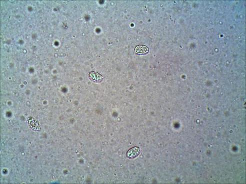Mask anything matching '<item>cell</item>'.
Masks as SVG:
<instances>
[{"label":"cell","instance_id":"obj_2","mask_svg":"<svg viewBox=\"0 0 246 184\" xmlns=\"http://www.w3.org/2000/svg\"><path fill=\"white\" fill-rule=\"evenodd\" d=\"M140 153V150L138 147H133L130 149L127 153V156L129 158L133 159L137 157Z\"/></svg>","mask_w":246,"mask_h":184},{"label":"cell","instance_id":"obj_3","mask_svg":"<svg viewBox=\"0 0 246 184\" xmlns=\"http://www.w3.org/2000/svg\"><path fill=\"white\" fill-rule=\"evenodd\" d=\"M136 53L138 54H146L148 53L149 51V48L146 46H144V45H140V46H138L136 47L135 50Z\"/></svg>","mask_w":246,"mask_h":184},{"label":"cell","instance_id":"obj_1","mask_svg":"<svg viewBox=\"0 0 246 184\" xmlns=\"http://www.w3.org/2000/svg\"><path fill=\"white\" fill-rule=\"evenodd\" d=\"M89 77L90 79L94 82H98L101 81L104 78L103 75L100 73L95 72V71H91L89 73Z\"/></svg>","mask_w":246,"mask_h":184}]
</instances>
